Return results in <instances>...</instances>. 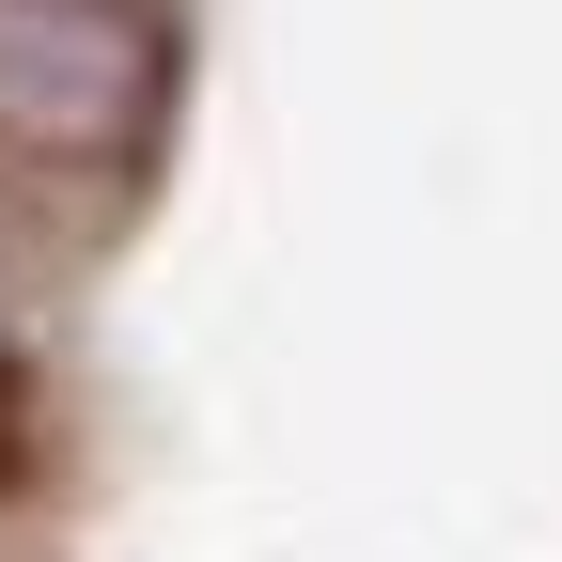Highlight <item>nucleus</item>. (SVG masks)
Masks as SVG:
<instances>
[{"mask_svg": "<svg viewBox=\"0 0 562 562\" xmlns=\"http://www.w3.org/2000/svg\"><path fill=\"white\" fill-rule=\"evenodd\" d=\"M172 0H0V220H110L172 140Z\"/></svg>", "mask_w": 562, "mask_h": 562, "instance_id": "nucleus-1", "label": "nucleus"}, {"mask_svg": "<svg viewBox=\"0 0 562 562\" xmlns=\"http://www.w3.org/2000/svg\"><path fill=\"white\" fill-rule=\"evenodd\" d=\"M32 438H47V391H32V313H16V266H0V484L32 469Z\"/></svg>", "mask_w": 562, "mask_h": 562, "instance_id": "nucleus-2", "label": "nucleus"}]
</instances>
